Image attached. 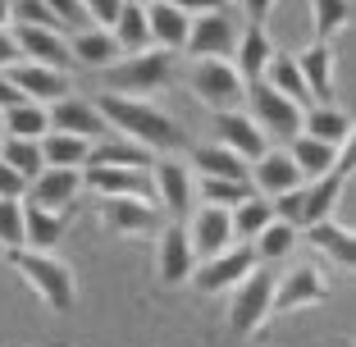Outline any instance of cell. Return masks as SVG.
I'll use <instances>...</instances> for the list:
<instances>
[{
    "label": "cell",
    "instance_id": "obj_1",
    "mask_svg": "<svg viewBox=\"0 0 356 347\" xmlns=\"http://www.w3.org/2000/svg\"><path fill=\"white\" fill-rule=\"evenodd\" d=\"M96 110L101 119L110 124V133L137 142L142 151H160V156H174V151H188V133L174 124L160 106L142 101V96H115V92H101L96 96Z\"/></svg>",
    "mask_w": 356,
    "mask_h": 347
},
{
    "label": "cell",
    "instance_id": "obj_2",
    "mask_svg": "<svg viewBox=\"0 0 356 347\" xmlns=\"http://www.w3.org/2000/svg\"><path fill=\"white\" fill-rule=\"evenodd\" d=\"M5 256H10V265L23 274V284L42 297L51 311H74L78 279H74V270H69L55 252H28V247H19V252H5Z\"/></svg>",
    "mask_w": 356,
    "mask_h": 347
},
{
    "label": "cell",
    "instance_id": "obj_3",
    "mask_svg": "<svg viewBox=\"0 0 356 347\" xmlns=\"http://www.w3.org/2000/svg\"><path fill=\"white\" fill-rule=\"evenodd\" d=\"M174 51H160V46H151V51L142 55H124V60H115L110 69H105V92L115 96H142L147 101L151 92H160V87L174 83Z\"/></svg>",
    "mask_w": 356,
    "mask_h": 347
},
{
    "label": "cell",
    "instance_id": "obj_4",
    "mask_svg": "<svg viewBox=\"0 0 356 347\" xmlns=\"http://www.w3.org/2000/svg\"><path fill=\"white\" fill-rule=\"evenodd\" d=\"M188 92L197 96L210 115H224V110H242V96H247V83L238 78L229 60H192L188 69Z\"/></svg>",
    "mask_w": 356,
    "mask_h": 347
},
{
    "label": "cell",
    "instance_id": "obj_5",
    "mask_svg": "<svg viewBox=\"0 0 356 347\" xmlns=\"http://www.w3.org/2000/svg\"><path fill=\"white\" fill-rule=\"evenodd\" d=\"M270 302H274V274L265 265H256L238 288H233L229 302V334L233 338H256L261 325L270 320Z\"/></svg>",
    "mask_w": 356,
    "mask_h": 347
},
{
    "label": "cell",
    "instance_id": "obj_6",
    "mask_svg": "<svg viewBox=\"0 0 356 347\" xmlns=\"http://www.w3.org/2000/svg\"><path fill=\"white\" fill-rule=\"evenodd\" d=\"M238 37H242V19H238L233 5H224V10H215V14L192 19V32H188V46H183V51H188L192 60H233Z\"/></svg>",
    "mask_w": 356,
    "mask_h": 347
},
{
    "label": "cell",
    "instance_id": "obj_7",
    "mask_svg": "<svg viewBox=\"0 0 356 347\" xmlns=\"http://www.w3.org/2000/svg\"><path fill=\"white\" fill-rule=\"evenodd\" d=\"M242 106H247L252 124L261 128L265 137H283V142H293V137L302 133V110H297L288 96H279L270 83H247Z\"/></svg>",
    "mask_w": 356,
    "mask_h": 347
},
{
    "label": "cell",
    "instance_id": "obj_8",
    "mask_svg": "<svg viewBox=\"0 0 356 347\" xmlns=\"http://www.w3.org/2000/svg\"><path fill=\"white\" fill-rule=\"evenodd\" d=\"M256 252H252V242H233L229 252H220V256H210V261H197V270H192V279L188 284L197 288V293H206V297H215V293H233V288L247 279V274L256 270Z\"/></svg>",
    "mask_w": 356,
    "mask_h": 347
},
{
    "label": "cell",
    "instance_id": "obj_9",
    "mask_svg": "<svg viewBox=\"0 0 356 347\" xmlns=\"http://www.w3.org/2000/svg\"><path fill=\"white\" fill-rule=\"evenodd\" d=\"M101 224L115 238H147V233H160L165 211L147 197H101Z\"/></svg>",
    "mask_w": 356,
    "mask_h": 347
},
{
    "label": "cell",
    "instance_id": "obj_10",
    "mask_svg": "<svg viewBox=\"0 0 356 347\" xmlns=\"http://www.w3.org/2000/svg\"><path fill=\"white\" fill-rule=\"evenodd\" d=\"M320 302H329V279L315 270V265H293V270H283L279 284H274L270 316H288V311L320 306Z\"/></svg>",
    "mask_w": 356,
    "mask_h": 347
},
{
    "label": "cell",
    "instance_id": "obj_11",
    "mask_svg": "<svg viewBox=\"0 0 356 347\" xmlns=\"http://www.w3.org/2000/svg\"><path fill=\"white\" fill-rule=\"evenodd\" d=\"M192 270H197V252H192L188 242V229L183 224H160L156 233V274L165 288H178L188 284Z\"/></svg>",
    "mask_w": 356,
    "mask_h": 347
},
{
    "label": "cell",
    "instance_id": "obj_12",
    "mask_svg": "<svg viewBox=\"0 0 356 347\" xmlns=\"http://www.w3.org/2000/svg\"><path fill=\"white\" fill-rule=\"evenodd\" d=\"M215 142H220V147H229L233 156L247 160V165H256V160L270 151V137L252 124V115H247V110H224V115H215Z\"/></svg>",
    "mask_w": 356,
    "mask_h": 347
},
{
    "label": "cell",
    "instance_id": "obj_13",
    "mask_svg": "<svg viewBox=\"0 0 356 347\" xmlns=\"http://www.w3.org/2000/svg\"><path fill=\"white\" fill-rule=\"evenodd\" d=\"M78 192H83V169H60V165H46L37 179L28 183L23 201L32 206H46V211H74Z\"/></svg>",
    "mask_w": 356,
    "mask_h": 347
},
{
    "label": "cell",
    "instance_id": "obj_14",
    "mask_svg": "<svg viewBox=\"0 0 356 347\" xmlns=\"http://www.w3.org/2000/svg\"><path fill=\"white\" fill-rule=\"evenodd\" d=\"M183 229H188V242H192V252H197V261H210V256H220L233 247V215L220 211V206L192 211V220Z\"/></svg>",
    "mask_w": 356,
    "mask_h": 347
},
{
    "label": "cell",
    "instance_id": "obj_15",
    "mask_svg": "<svg viewBox=\"0 0 356 347\" xmlns=\"http://www.w3.org/2000/svg\"><path fill=\"white\" fill-rule=\"evenodd\" d=\"M151 192L160 197V206H165L169 215L183 220V215L192 211V169L174 156L151 160Z\"/></svg>",
    "mask_w": 356,
    "mask_h": 347
},
{
    "label": "cell",
    "instance_id": "obj_16",
    "mask_svg": "<svg viewBox=\"0 0 356 347\" xmlns=\"http://www.w3.org/2000/svg\"><path fill=\"white\" fill-rule=\"evenodd\" d=\"M5 74H10V83L23 92V101H37V106H55V101H64V96L74 92L69 74H60V69H46V64L19 60L14 69H5Z\"/></svg>",
    "mask_w": 356,
    "mask_h": 347
},
{
    "label": "cell",
    "instance_id": "obj_17",
    "mask_svg": "<svg viewBox=\"0 0 356 347\" xmlns=\"http://www.w3.org/2000/svg\"><path fill=\"white\" fill-rule=\"evenodd\" d=\"M14 42H19V55L28 64H46V69H60V74H69V64H74V55H69V37L64 32H51V28H23V23H14Z\"/></svg>",
    "mask_w": 356,
    "mask_h": 347
},
{
    "label": "cell",
    "instance_id": "obj_18",
    "mask_svg": "<svg viewBox=\"0 0 356 347\" xmlns=\"http://www.w3.org/2000/svg\"><path fill=\"white\" fill-rule=\"evenodd\" d=\"M83 188L96 197H147L151 201V174L128 165H83Z\"/></svg>",
    "mask_w": 356,
    "mask_h": 347
},
{
    "label": "cell",
    "instance_id": "obj_19",
    "mask_svg": "<svg viewBox=\"0 0 356 347\" xmlns=\"http://www.w3.org/2000/svg\"><path fill=\"white\" fill-rule=\"evenodd\" d=\"M247 183H252L261 197H283V192H297L306 179H302V169L293 165V156H288V151L270 147L252 169H247Z\"/></svg>",
    "mask_w": 356,
    "mask_h": 347
},
{
    "label": "cell",
    "instance_id": "obj_20",
    "mask_svg": "<svg viewBox=\"0 0 356 347\" xmlns=\"http://www.w3.org/2000/svg\"><path fill=\"white\" fill-rule=\"evenodd\" d=\"M46 115H51L55 133H74V137H87V142L110 133V124L101 119L96 101H83V96H74V92L64 96V101H55V106H46Z\"/></svg>",
    "mask_w": 356,
    "mask_h": 347
},
{
    "label": "cell",
    "instance_id": "obj_21",
    "mask_svg": "<svg viewBox=\"0 0 356 347\" xmlns=\"http://www.w3.org/2000/svg\"><path fill=\"white\" fill-rule=\"evenodd\" d=\"M293 60H297V69H302L306 92H311L315 106H334V69H338L334 46L329 42H311L302 55H293Z\"/></svg>",
    "mask_w": 356,
    "mask_h": 347
},
{
    "label": "cell",
    "instance_id": "obj_22",
    "mask_svg": "<svg viewBox=\"0 0 356 347\" xmlns=\"http://www.w3.org/2000/svg\"><path fill=\"white\" fill-rule=\"evenodd\" d=\"M343 188H347V179L338 174V169H329L325 179L302 183V229H315V224L334 220L338 201H343Z\"/></svg>",
    "mask_w": 356,
    "mask_h": 347
},
{
    "label": "cell",
    "instance_id": "obj_23",
    "mask_svg": "<svg viewBox=\"0 0 356 347\" xmlns=\"http://www.w3.org/2000/svg\"><path fill=\"white\" fill-rule=\"evenodd\" d=\"M270 60H274V37L265 28H256V23H247L242 28V37H238V51H233V69H238V78L242 83H261L265 78V69H270Z\"/></svg>",
    "mask_w": 356,
    "mask_h": 347
},
{
    "label": "cell",
    "instance_id": "obj_24",
    "mask_svg": "<svg viewBox=\"0 0 356 347\" xmlns=\"http://www.w3.org/2000/svg\"><path fill=\"white\" fill-rule=\"evenodd\" d=\"M69 229V211H46L23 201V247L28 252H55V242Z\"/></svg>",
    "mask_w": 356,
    "mask_h": 347
},
{
    "label": "cell",
    "instance_id": "obj_25",
    "mask_svg": "<svg viewBox=\"0 0 356 347\" xmlns=\"http://www.w3.org/2000/svg\"><path fill=\"white\" fill-rule=\"evenodd\" d=\"M69 55H74V64H83V69H96V74H105L115 60H124L115 46V37H110V28H83V32H69Z\"/></svg>",
    "mask_w": 356,
    "mask_h": 347
},
{
    "label": "cell",
    "instance_id": "obj_26",
    "mask_svg": "<svg viewBox=\"0 0 356 347\" xmlns=\"http://www.w3.org/2000/svg\"><path fill=\"white\" fill-rule=\"evenodd\" d=\"M147 28H151V46H160V51H183L188 46V32H192V19L183 10H174L169 0H156V5H147Z\"/></svg>",
    "mask_w": 356,
    "mask_h": 347
},
{
    "label": "cell",
    "instance_id": "obj_27",
    "mask_svg": "<svg viewBox=\"0 0 356 347\" xmlns=\"http://www.w3.org/2000/svg\"><path fill=\"white\" fill-rule=\"evenodd\" d=\"M110 37H115L119 55H142V51H151L147 5H133V0H124V10L115 14V23H110Z\"/></svg>",
    "mask_w": 356,
    "mask_h": 347
},
{
    "label": "cell",
    "instance_id": "obj_28",
    "mask_svg": "<svg viewBox=\"0 0 356 347\" xmlns=\"http://www.w3.org/2000/svg\"><path fill=\"white\" fill-rule=\"evenodd\" d=\"M192 151V165H197L201 179H229V183H247V160H238L229 147H220V142H206V147H188Z\"/></svg>",
    "mask_w": 356,
    "mask_h": 347
},
{
    "label": "cell",
    "instance_id": "obj_29",
    "mask_svg": "<svg viewBox=\"0 0 356 347\" xmlns=\"http://www.w3.org/2000/svg\"><path fill=\"white\" fill-rule=\"evenodd\" d=\"M261 83H270L279 96H288L297 110H311L315 106L311 92H306V78H302V69H297V60H293V55H283V51H274V60H270V69H265Z\"/></svg>",
    "mask_w": 356,
    "mask_h": 347
},
{
    "label": "cell",
    "instance_id": "obj_30",
    "mask_svg": "<svg viewBox=\"0 0 356 347\" xmlns=\"http://www.w3.org/2000/svg\"><path fill=\"white\" fill-rule=\"evenodd\" d=\"M306 238H311L315 252H325L334 265H343V270H356V229H343V224H315V229H306Z\"/></svg>",
    "mask_w": 356,
    "mask_h": 347
},
{
    "label": "cell",
    "instance_id": "obj_31",
    "mask_svg": "<svg viewBox=\"0 0 356 347\" xmlns=\"http://www.w3.org/2000/svg\"><path fill=\"white\" fill-rule=\"evenodd\" d=\"M347 128H352V119H347V110H338V106H311V110H302V133L315 137V142H325V147H343Z\"/></svg>",
    "mask_w": 356,
    "mask_h": 347
},
{
    "label": "cell",
    "instance_id": "obj_32",
    "mask_svg": "<svg viewBox=\"0 0 356 347\" xmlns=\"http://www.w3.org/2000/svg\"><path fill=\"white\" fill-rule=\"evenodd\" d=\"M288 156H293V165L302 169V179H325L329 169L338 165V147H325V142H315V137L297 133L293 142H288Z\"/></svg>",
    "mask_w": 356,
    "mask_h": 347
},
{
    "label": "cell",
    "instance_id": "obj_33",
    "mask_svg": "<svg viewBox=\"0 0 356 347\" xmlns=\"http://www.w3.org/2000/svg\"><path fill=\"white\" fill-rule=\"evenodd\" d=\"M0 124H5V137H28V142H42L51 133V115L37 101H19V106L0 110Z\"/></svg>",
    "mask_w": 356,
    "mask_h": 347
},
{
    "label": "cell",
    "instance_id": "obj_34",
    "mask_svg": "<svg viewBox=\"0 0 356 347\" xmlns=\"http://www.w3.org/2000/svg\"><path fill=\"white\" fill-rule=\"evenodd\" d=\"M87 156H92V142L87 137H74V133H46L42 137V160L46 165H60V169H83Z\"/></svg>",
    "mask_w": 356,
    "mask_h": 347
},
{
    "label": "cell",
    "instance_id": "obj_35",
    "mask_svg": "<svg viewBox=\"0 0 356 347\" xmlns=\"http://www.w3.org/2000/svg\"><path fill=\"white\" fill-rule=\"evenodd\" d=\"M297 233L302 229H293V224H283V220H270L261 233L252 238V252H256V261L261 265H274V261H283V256L297 247Z\"/></svg>",
    "mask_w": 356,
    "mask_h": 347
},
{
    "label": "cell",
    "instance_id": "obj_36",
    "mask_svg": "<svg viewBox=\"0 0 356 347\" xmlns=\"http://www.w3.org/2000/svg\"><path fill=\"white\" fill-rule=\"evenodd\" d=\"M233 242H252L256 233L265 229V224L274 220V206H270V197H261V192H252V197L242 201V206H233Z\"/></svg>",
    "mask_w": 356,
    "mask_h": 347
},
{
    "label": "cell",
    "instance_id": "obj_37",
    "mask_svg": "<svg viewBox=\"0 0 356 347\" xmlns=\"http://www.w3.org/2000/svg\"><path fill=\"white\" fill-rule=\"evenodd\" d=\"M352 23V0H311V32L315 42H334Z\"/></svg>",
    "mask_w": 356,
    "mask_h": 347
},
{
    "label": "cell",
    "instance_id": "obj_38",
    "mask_svg": "<svg viewBox=\"0 0 356 347\" xmlns=\"http://www.w3.org/2000/svg\"><path fill=\"white\" fill-rule=\"evenodd\" d=\"M87 165H128V169H147V165H151V151H142L137 142H128V137H110V142H101V147L92 142V156H87Z\"/></svg>",
    "mask_w": 356,
    "mask_h": 347
},
{
    "label": "cell",
    "instance_id": "obj_39",
    "mask_svg": "<svg viewBox=\"0 0 356 347\" xmlns=\"http://www.w3.org/2000/svg\"><path fill=\"white\" fill-rule=\"evenodd\" d=\"M0 160H5L10 169H19L28 183L46 169V160H42V142H28V137H5V142H0Z\"/></svg>",
    "mask_w": 356,
    "mask_h": 347
},
{
    "label": "cell",
    "instance_id": "obj_40",
    "mask_svg": "<svg viewBox=\"0 0 356 347\" xmlns=\"http://www.w3.org/2000/svg\"><path fill=\"white\" fill-rule=\"evenodd\" d=\"M252 183H229V179H201V201L206 206H220V211H233L252 197Z\"/></svg>",
    "mask_w": 356,
    "mask_h": 347
},
{
    "label": "cell",
    "instance_id": "obj_41",
    "mask_svg": "<svg viewBox=\"0 0 356 347\" xmlns=\"http://www.w3.org/2000/svg\"><path fill=\"white\" fill-rule=\"evenodd\" d=\"M23 247V201L0 197V252H19Z\"/></svg>",
    "mask_w": 356,
    "mask_h": 347
},
{
    "label": "cell",
    "instance_id": "obj_42",
    "mask_svg": "<svg viewBox=\"0 0 356 347\" xmlns=\"http://www.w3.org/2000/svg\"><path fill=\"white\" fill-rule=\"evenodd\" d=\"M46 10L55 14V23H60L64 37H69V32L92 28V19H87V10H83V0H46Z\"/></svg>",
    "mask_w": 356,
    "mask_h": 347
},
{
    "label": "cell",
    "instance_id": "obj_43",
    "mask_svg": "<svg viewBox=\"0 0 356 347\" xmlns=\"http://www.w3.org/2000/svg\"><path fill=\"white\" fill-rule=\"evenodd\" d=\"M87 19H92V28H110L115 23V14L124 10V0H83Z\"/></svg>",
    "mask_w": 356,
    "mask_h": 347
},
{
    "label": "cell",
    "instance_id": "obj_44",
    "mask_svg": "<svg viewBox=\"0 0 356 347\" xmlns=\"http://www.w3.org/2000/svg\"><path fill=\"white\" fill-rule=\"evenodd\" d=\"M23 192H28V179H23L19 169H10L5 160H0V197H10V201H23Z\"/></svg>",
    "mask_w": 356,
    "mask_h": 347
},
{
    "label": "cell",
    "instance_id": "obj_45",
    "mask_svg": "<svg viewBox=\"0 0 356 347\" xmlns=\"http://www.w3.org/2000/svg\"><path fill=\"white\" fill-rule=\"evenodd\" d=\"M334 169L343 174V179H352V174H356V124L347 128V142L338 147V165Z\"/></svg>",
    "mask_w": 356,
    "mask_h": 347
},
{
    "label": "cell",
    "instance_id": "obj_46",
    "mask_svg": "<svg viewBox=\"0 0 356 347\" xmlns=\"http://www.w3.org/2000/svg\"><path fill=\"white\" fill-rule=\"evenodd\" d=\"M174 10H183L188 19H201V14H215V10H224L229 0H169Z\"/></svg>",
    "mask_w": 356,
    "mask_h": 347
},
{
    "label": "cell",
    "instance_id": "obj_47",
    "mask_svg": "<svg viewBox=\"0 0 356 347\" xmlns=\"http://www.w3.org/2000/svg\"><path fill=\"white\" fill-rule=\"evenodd\" d=\"M270 14H274V0H242V19L256 23V28H265Z\"/></svg>",
    "mask_w": 356,
    "mask_h": 347
},
{
    "label": "cell",
    "instance_id": "obj_48",
    "mask_svg": "<svg viewBox=\"0 0 356 347\" xmlns=\"http://www.w3.org/2000/svg\"><path fill=\"white\" fill-rule=\"evenodd\" d=\"M23 55H19V42H14L10 28H0V69H14Z\"/></svg>",
    "mask_w": 356,
    "mask_h": 347
},
{
    "label": "cell",
    "instance_id": "obj_49",
    "mask_svg": "<svg viewBox=\"0 0 356 347\" xmlns=\"http://www.w3.org/2000/svg\"><path fill=\"white\" fill-rule=\"evenodd\" d=\"M19 101H23V92H19V87L10 83V74H5V69H0V110L19 106Z\"/></svg>",
    "mask_w": 356,
    "mask_h": 347
},
{
    "label": "cell",
    "instance_id": "obj_50",
    "mask_svg": "<svg viewBox=\"0 0 356 347\" xmlns=\"http://www.w3.org/2000/svg\"><path fill=\"white\" fill-rule=\"evenodd\" d=\"M133 5H156V0H133Z\"/></svg>",
    "mask_w": 356,
    "mask_h": 347
},
{
    "label": "cell",
    "instance_id": "obj_51",
    "mask_svg": "<svg viewBox=\"0 0 356 347\" xmlns=\"http://www.w3.org/2000/svg\"><path fill=\"white\" fill-rule=\"evenodd\" d=\"M0 142H5V124H0Z\"/></svg>",
    "mask_w": 356,
    "mask_h": 347
}]
</instances>
